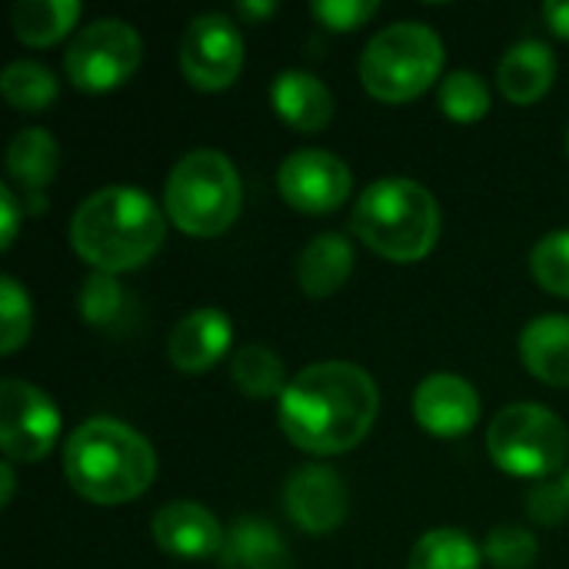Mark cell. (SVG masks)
Here are the masks:
<instances>
[{
    "label": "cell",
    "instance_id": "1",
    "mask_svg": "<svg viewBox=\"0 0 569 569\" xmlns=\"http://www.w3.org/2000/svg\"><path fill=\"white\" fill-rule=\"evenodd\" d=\"M380 413L377 380L347 360L310 363L287 383L277 420L283 437L313 457H337L367 440Z\"/></svg>",
    "mask_w": 569,
    "mask_h": 569
},
{
    "label": "cell",
    "instance_id": "2",
    "mask_svg": "<svg viewBox=\"0 0 569 569\" xmlns=\"http://www.w3.org/2000/svg\"><path fill=\"white\" fill-rule=\"evenodd\" d=\"M167 237V213L140 187L113 183L90 193L70 217V247L97 273L120 277L150 263Z\"/></svg>",
    "mask_w": 569,
    "mask_h": 569
},
{
    "label": "cell",
    "instance_id": "3",
    "mask_svg": "<svg viewBox=\"0 0 569 569\" xmlns=\"http://www.w3.org/2000/svg\"><path fill=\"white\" fill-rule=\"evenodd\" d=\"M63 477L77 497L97 507H120L153 487L157 453L130 423L90 417L63 443Z\"/></svg>",
    "mask_w": 569,
    "mask_h": 569
},
{
    "label": "cell",
    "instance_id": "4",
    "mask_svg": "<svg viewBox=\"0 0 569 569\" xmlns=\"http://www.w3.org/2000/svg\"><path fill=\"white\" fill-rule=\"evenodd\" d=\"M440 203L410 177L373 180L353 203V233L393 263L423 260L440 240Z\"/></svg>",
    "mask_w": 569,
    "mask_h": 569
},
{
    "label": "cell",
    "instance_id": "5",
    "mask_svg": "<svg viewBox=\"0 0 569 569\" xmlns=\"http://www.w3.org/2000/svg\"><path fill=\"white\" fill-rule=\"evenodd\" d=\"M243 207V187L223 150L200 147L183 153L163 187V213L187 237L210 240L227 233Z\"/></svg>",
    "mask_w": 569,
    "mask_h": 569
},
{
    "label": "cell",
    "instance_id": "6",
    "mask_svg": "<svg viewBox=\"0 0 569 569\" xmlns=\"http://www.w3.org/2000/svg\"><path fill=\"white\" fill-rule=\"evenodd\" d=\"M447 63L440 33L420 20L377 30L360 53V83L380 103H407L427 93Z\"/></svg>",
    "mask_w": 569,
    "mask_h": 569
},
{
    "label": "cell",
    "instance_id": "7",
    "mask_svg": "<svg viewBox=\"0 0 569 569\" xmlns=\"http://www.w3.org/2000/svg\"><path fill=\"white\" fill-rule=\"evenodd\" d=\"M487 450L503 473L520 480H547L567 463L569 430L553 410L540 403H510L493 417Z\"/></svg>",
    "mask_w": 569,
    "mask_h": 569
},
{
    "label": "cell",
    "instance_id": "8",
    "mask_svg": "<svg viewBox=\"0 0 569 569\" xmlns=\"http://www.w3.org/2000/svg\"><path fill=\"white\" fill-rule=\"evenodd\" d=\"M143 60V40L133 23L100 17L77 30L63 53L67 80L83 93H107L123 87Z\"/></svg>",
    "mask_w": 569,
    "mask_h": 569
},
{
    "label": "cell",
    "instance_id": "9",
    "mask_svg": "<svg viewBox=\"0 0 569 569\" xmlns=\"http://www.w3.org/2000/svg\"><path fill=\"white\" fill-rule=\"evenodd\" d=\"M243 30L233 23V17L217 10L197 13L180 37V73L203 93L227 90L243 70Z\"/></svg>",
    "mask_w": 569,
    "mask_h": 569
},
{
    "label": "cell",
    "instance_id": "10",
    "mask_svg": "<svg viewBox=\"0 0 569 569\" xmlns=\"http://www.w3.org/2000/svg\"><path fill=\"white\" fill-rule=\"evenodd\" d=\"M60 437V410L27 380L0 383V447L10 463H40Z\"/></svg>",
    "mask_w": 569,
    "mask_h": 569
},
{
    "label": "cell",
    "instance_id": "11",
    "mask_svg": "<svg viewBox=\"0 0 569 569\" xmlns=\"http://www.w3.org/2000/svg\"><path fill=\"white\" fill-rule=\"evenodd\" d=\"M277 190L283 203L297 213L323 217L347 203L353 190V173L337 153L320 147H300L283 157L277 170Z\"/></svg>",
    "mask_w": 569,
    "mask_h": 569
},
{
    "label": "cell",
    "instance_id": "12",
    "mask_svg": "<svg viewBox=\"0 0 569 569\" xmlns=\"http://www.w3.org/2000/svg\"><path fill=\"white\" fill-rule=\"evenodd\" d=\"M283 507L287 517L310 537L333 533L350 513V493L340 473L327 463L297 467L283 483Z\"/></svg>",
    "mask_w": 569,
    "mask_h": 569
},
{
    "label": "cell",
    "instance_id": "13",
    "mask_svg": "<svg viewBox=\"0 0 569 569\" xmlns=\"http://www.w3.org/2000/svg\"><path fill=\"white\" fill-rule=\"evenodd\" d=\"M483 413V400L470 380L460 373H430L427 380L417 383L413 390V417L420 430L440 440H457L467 437Z\"/></svg>",
    "mask_w": 569,
    "mask_h": 569
},
{
    "label": "cell",
    "instance_id": "14",
    "mask_svg": "<svg viewBox=\"0 0 569 569\" xmlns=\"http://www.w3.org/2000/svg\"><path fill=\"white\" fill-rule=\"evenodd\" d=\"M153 543L177 560L220 557L227 527L197 500H170L150 520Z\"/></svg>",
    "mask_w": 569,
    "mask_h": 569
},
{
    "label": "cell",
    "instance_id": "15",
    "mask_svg": "<svg viewBox=\"0 0 569 569\" xmlns=\"http://www.w3.org/2000/svg\"><path fill=\"white\" fill-rule=\"evenodd\" d=\"M230 347H233V323L217 307L190 310L187 317L177 320L167 340L170 363L187 377H200L210 367H217L230 353Z\"/></svg>",
    "mask_w": 569,
    "mask_h": 569
},
{
    "label": "cell",
    "instance_id": "16",
    "mask_svg": "<svg viewBox=\"0 0 569 569\" xmlns=\"http://www.w3.org/2000/svg\"><path fill=\"white\" fill-rule=\"evenodd\" d=\"M270 103L277 117L300 133H317L333 120V93L310 70H280L270 83Z\"/></svg>",
    "mask_w": 569,
    "mask_h": 569
},
{
    "label": "cell",
    "instance_id": "17",
    "mask_svg": "<svg viewBox=\"0 0 569 569\" xmlns=\"http://www.w3.org/2000/svg\"><path fill=\"white\" fill-rule=\"evenodd\" d=\"M357 267V250L353 243L337 233H317L303 243L300 257H297V283L310 300H327L333 293H340V287L350 280Z\"/></svg>",
    "mask_w": 569,
    "mask_h": 569
},
{
    "label": "cell",
    "instance_id": "18",
    "mask_svg": "<svg viewBox=\"0 0 569 569\" xmlns=\"http://www.w3.org/2000/svg\"><path fill=\"white\" fill-rule=\"evenodd\" d=\"M553 77L557 57L543 40H520L497 63V87L517 107L537 103L553 87Z\"/></svg>",
    "mask_w": 569,
    "mask_h": 569
},
{
    "label": "cell",
    "instance_id": "19",
    "mask_svg": "<svg viewBox=\"0 0 569 569\" xmlns=\"http://www.w3.org/2000/svg\"><path fill=\"white\" fill-rule=\"evenodd\" d=\"M523 367L547 387H569V317L543 313L520 333Z\"/></svg>",
    "mask_w": 569,
    "mask_h": 569
},
{
    "label": "cell",
    "instance_id": "20",
    "mask_svg": "<svg viewBox=\"0 0 569 569\" xmlns=\"http://www.w3.org/2000/svg\"><path fill=\"white\" fill-rule=\"evenodd\" d=\"M223 569H290V553L280 537V530L260 517H237L227 527L223 550H220Z\"/></svg>",
    "mask_w": 569,
    "mask_h": 569
},
{
    "label": "cell",
    "instance_id": "21",
    "mask_svg": "<svg viewBox=\"0 0 569 569\" xmlns=\"http://www.w3.org/2000/svg\"><path fill=\"white\" fill-rule=\"evenodd\" d=\"M60 167V143L43 127H23L7 143V173L27 190L40 193L50 187Z\"/></svg>",
    "mask_w": 569,
    "mask_h": 569
},
{
    "label": "cell",
    "instance_id": "22",
    "mask_svg": "<svg viewBox=\"0 0 569 569\" xmlns=\"http://www.w3.org/2000/svg\"><path fill=\"white\" fill-rule=\"evenodd\" d=\"M77 20H80L77 0H20L13 3L10 13L13 33L27 47H50L63 40Z\"/></svg>",
    "mask_w": 569,
    "mask_h": 569
},
{
    "label": "cell",
    "instance_id": "23",
    "mask_svg": "<svg viewBox=\"0 0 569 569\" xmlns=\"http://www.w3.org/2000/svg\"><path fill=\"white\" fill-rule=\"evenodd\" d=\"M230 380L250 400H270V397L280 400L287 383H290L280 353L273 347H263V343H247V347L233 350Z\"/></svg>",
    "mask_w": 569,
    "mask_h": 569
},
{
    "label": "cell",
    "instance_id": "24",
    "mask_svg": "<svg viewBox=\"0 0 569 569\" xmlns=\"http://www.w3.org/2000/svg\"><path fill=\"white\" fill-rule=\"evenodd\" d=\"M407 569H483V550L470 533L457 527H437L413 543Z\"/></svg>",
    "mask_w": 569,
    "mask_h": 569
},
{
    "label": "cell",
    "instance_id": "25",
    "mask_svg": "<svg viewBox=\"0 0 569 569\" xmlns=\"http://www.w3.org/2000/svg\"><path fill=\"white\" fill-rule=\"evenodd\" d=\"M0 93L13 110L43 113L57 100L60 87H57V77L50 67H43L37 60H13L0 73Z\"/></svg>",
    "mask_w": 569,
    "mask_h": 569
},
{
    "label": "cell",
    "instance_id": "26",
    "mask_svg": "<svg viewBox=\"0 0 569 569\" xmlns=\"http://www.w3.org/2000/svg\"><path fill=\"white\" fill-rule=\"evenodd\" d=\"M77 310L87 327L93 330H117L120 320L130 313V297L123 283L110 273H90L77 290Z\"/></svg>",
    "mask_w": 569,
    "mask_h": 569
},
{
    "label": "cell",
    "instance_id": "27",
    "mask_svg": "<svg viewBox=\"0 0 569 569\" xmlns=\"http://www.w3.org/2000/svg\"><path fill=\"white\" fill-rule=\"evenodd\" d=\"M490 87L480 73L473 70H450L440 80L437 103L447 120L453 123H477L490 113Z\"/></svg>",
    "mask_w": 569,
    "mask_h": 569
},
{
    "label": "cell",
    "instance_id": "28",
    "mask_svg": "<svg viewBox=\"0 0 569 569\" xmlns=\"http://www.w3.org/2000/svg\"><path fill=\"white\" fill-rule=\"evenodd\" d=\"M530 273L547 293L569 300V230H550L537 240L530 250Z\"/></svg>",
    "mask_w": 569,
    "mask_h": 569
},
{
    "label": "cell",
    "instance_id": "29",
    "mask_svg": "<svg viewBox=\"0 0 569 569\" xmlns=\"http://www.w3.org/2000/svg\"><path fill=\"white\" fill-rule=\"evenodd\" d=\"M537 537L517 523H500L483 540V560L493 569H530L537 563Z\"/></svg>",
    "mask_w": 569,
    "mask_h": 569
},
{
    "label": "cell",
    "instance_id": "30",
    "mask_svg": "<svg viewBox=\"0 0 569 569\" xmlns=\"http://www.w3.org/2000/svg\"><path fill=\"white\" fill-rule=\"evenodd\" d=\"M30 327H33V307H30L27 290L13 277H3L0 280V353L3 357L17 353L27 343Z\"/></svg>",
    "mask_w": 569,
    "mask_h": 569
},
{
    "label": "cell",
    "instance_id": "31",
    "mask_svg": "<svg viewBox=\"0 0 569 569\" xmlns=\"http://www.w3.org/2000/svg\"><path fill=\"white\" fill-rule=\"evenodd\" d=\"M380 10L377 0H313L310 3V13L333 33H343V30H360L367 20H373Z\"/></svg>",
    "mask_w": 569,
    "mask_h": 569
},
{
    "label": "cell",
    "instance_id": "32",
    "mask_svg": "<svg viewBox=\"0 0 569 569\" xmlns=\"http://www.w3.org/2000/svg\"><path fill=\"white\" fill-rule=\"evenodd\" d=\"M527 513H530V520H537V523H543V527L563 523L569 517V503L567 497H563V490H560V483H557V480L537 483V487L527 493Z\"/></svg>",
    "mask_w": 569,
    "mask_h": 569
},
{
    "label": "cell",
    "instance_id": "33",
    "mask_svg": "<svg viewBox=\"0 0 569 569\" xmlns=\"http://www.w3.org/2000/svg\"><path fill=\"white\" fill-rule=\"evenodd\" d=\"M20 227V203L10 187H0V250H10Z\"/></svg>",
    "mask_w": 569,
    "mask_h": 569
},
{
    "label": "cell",
    "instance_id": "34",
    "mask_svg": "<svg viewBox=\"0 0 569 569\" xmlns=\"http://www.w3.org/2000/svg\"><path fill=\"white\" fill-rule=\"evenodd\" d=\"M543 20H547V27L557 37L569 40V0H550V3H543Z\"/></svg>",
    "mask_w": 569,
    "mask_h": 569
},
{
    "label": "cell",
    "instance_id": "35",
    "mask_svg": "<svg viewBox=\"0 0 569 569\" xmlns=\"http://www.w3.org/2000/svg\"><path fill=\"white\" fill-rule=\"evenodd\" d=\"M13 490H17V473H13V463L3 460L0 463V507H10Z\"/></svg>",
    "mask_w": 569,
    "mask_h": 569
},
{
    "label": "cell",
    "instance_id": "36",
    "mask_svg": "<svg viewBox=\"0 0 569 569\" xmlns=\"http://www.w3.org/2000/svg\"><path fill=\"white\" fill-rule=\"evenodd\" d=\"M277 10V3L273 0H260V3H253V0H243L240 3V17H253V20H260V17H270Z\"/></svg>",
    "mask_w": 569,
    "mask_h": 569
},
{
    "label": "cell",
    "instance_id": "37",
    "mask_svg": "<svg viewBox=\"0 0 569 569\" xmlns=\"http://www.w3.org/2000/svg\"><path fill=\"white\" fill-rule=\"evenodd\" d=\"M557 483H560V490H563V497H567V503H569V470L560 477V480H557Z\"/></svg>",
    "mask_w": 569,
    "mask_h": 569
},
{
    "label": "cell",
    "instance_id": "38",
    "mask_svg": "<svg viewBox=\"0 0 569 569\" xmlns=\"http://www.w3.org/2000/svg\"><path fill=\"white\" fill-rule=\"evenodd\" d=\"M567 153H569V127H567Z\"/></svg>",
    "mask_w": 569,
    "mask_h": 569
}]
</instances>
